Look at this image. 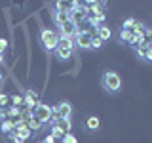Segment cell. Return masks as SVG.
<instances>
[{"mask_svg": "<svg viewBox=\"0 0 152 143\" xmlns=\"http://www.w3.org/2000/svg\"><path fill=\"white\" fill-rule=\"evenodd\" d=\"M59 44V32L51 29H42L40 31V46L46 52H55Z\"/></svg>", "mask_w": 152, "mask_h": 143, "instance_id": "cell-2", "label": "cell"}, {"mask_svg": "<svg viewBox=\"0 0 152 143\" xmlns=\"http://www.w3.org/2000/svg\"><path fill=\"white\" fill-rule=\"evenodd\" d=\"M27 126H28V130H31V132H36V130H40V128L44 126V124H42V122H38L34 116H31V118L27 120Z\"/></svg>", "mask_w": 152, "mask_h": 143, "instance_id": "cell-16", "label": "cell"}, {"mask_svg": "<svg viewBox=\"0 0 152 143\" xmlns=\"http://www.w3.org/2000/svg\"><path fill=\"white\" fill-rule=\"evenodd\" d=\"M59 36H63V38H74L76 36V25L70 19L59 27Z\"/></svg>", "mask_w": 152, "mask_h": 143, "instance_id": "cell-6", "label": "cell"}, {"mask_svg": "<svg viewBox=\"0 0 152 143\" xmlns=\"http://www.w3.org/2000/svg\"><path fill=\"white\" fill-rule=\"evenodd\" d=\"M91 36H93V31H82V32H76L74 36V48H78V50H91Z\"/></svg>", "mask_w": 152, "mask_h": 143, "instance_id": "cell-4", "label": "cell"}, {"mask_svg": "<svg viewBox=\"0 0 152 143\" xmlns=\"http://www.w3.org/2000/svg\"><path fill=\"white\" fill-rule=\"evenodd\" d=\"M57 48H72V50H74V38L59 36V44H57Z\"/></svg>", "mask_w": 152, "mask_h": 143, "instance_id": "cell-17", "label": "cell"}, {"mask_svg": "<svg viewBox=\"0 0 152 143\" xmlns=\"http://www.w3.org/2000/svg\"><path fill=\"white\" fill-rule=\"evenodd\" d=\"M57 107V113H59V118L63 120V118H70V114H72V105L69 101H61L55 105Z\"/></svg>", "mask_w": 152, "mask_h": 143, "instance_id": "cell-7", "label": "cell"}, {"mask_svg": "<svg viewBox=\"0 0 152 143\" xmlns=\"http://www.w3.org/2000/svg\"><path fill=\"white\" fill-rule=\"evenodd\" d=\"M118 38H120V42H124V44H129V40L133 38V32L131 31H126V29H120Z\"/></svg>", "mask_w": 152, "mask_h": 143, "instance_id": "cell-15", "label": "cell"}, {"mask_svg": "<svg viewBox=\"0 0 152 143\" xmlns=\"http://www.w3.org/2000/svg\"><path fill=\"white\" fill-rule=\"evenodd\" d=\"M0 82H2V73H0Z\"/></svg>", "mask_w": 152, "mask_h": 143, "instance_id": "cell-29", "label": "cell"}, {"mask_svg": "<svg viewBox=\"0 0 152 143\" xmlns=\"http://www.w3.org/2000/svg\"><path fill=\"white\" fill-rule=\"evenodd\" d=\"M61 143H78V139H76L74 133H65L63 139H61Z\"/></svg>", "mask_w": 152, "mask_h": 143, "instance_id": "cell-23", "label": "cell"}, {"mask_svg": "<svg viewBox=\"0 0 152 143\" xmlns=\"http://www.w3.org/2000/svg\"><path fill=\"white\" fill-rule=\"evenodd\" d=\"M101 86L107 94H118L122 90V76L116 71H104L101 76Z\"/></svg>", "mask_w": 152, "mask_h": 143, "instance_id": "cell-1", "label": "cell"}, {"mask_svg": "<svg viewBox=\"0 0 152 143\" xmlns=\"http://www.w3.org/2000/svg\"><path fill=\"white\" fill-rule=\"evenodd\" d=\"M32 116H34L38 122L48 124V122H50V118H51V105H48L44 101H38L36 107L32 109Z\"/></svg>", "mask_w": 152, "mask_h": 143, "instance_id": "cell-3", "label": "cell"}, {"mask_svg": "<svg viewBox=\"0 0 152 143\" xmlns=\"http://www.w3.org/2000/svg\"><path fill=\"white\" fill-rule=\"evenodd\" d=\"M86 15H88V10L84 8V4H82V2H80V6L76 8V10H72V12L69 13L70 21H72L76 27H78V25H82V23L86 21Z\"/></svg>", "mask_w": 152, "mask_h": 143, "instance_id": "cell-5", "label": "cell"}, {"mask_svg": "<svg viewBox=\"0 0 152 143\" xmlns=\"http://www.w3.org/2000/svg\"><path fill=\"white\" fill-rule=\"evenodd\" d=\"M135 21H137L135 17H127L126 21L122 23V29H126V31H131V29H133V25H135Z\"/></svg>", "mask_w": 152, "mask_h": 143, "instance_id": "cell-22", "label": "cell"}, {"mask_svg": "<svg viewBox=\"0 0 152 143\" xmlns=\"http://www.w3.org/2000/svg\"><path fill=\"white\" fill-rule=\"evenodd\" d=\"M2 61H4V54H0V63H2Z\"/></svg>", "mask_w": 152, "mask_h": 143, "instance_id": "cell-28", "label": "cell"}, {"mask_svg": "<svg viewBox=\"0 0 152 143\" xmlns=\"http://www.w3.org/2000/svg\"><path fill=\"white\" fill-rule=\"evenodd\" d=\"M103 44H104V42H103L101 38H99V36L93 32V36H91V50H101Z\"/></svg>", "mask_w": 152, "mask_h": 143, "instance_id": "cell-21", "label": "cell"}, {"mask_svg": "<svg viewBox=\"0 0 152 143\" xmlns=\"http://www.w3.org/2000/svg\"><path fill=\"white\" fill-rule=\"evenodd\" d=\"M145 25H142L141 21H135V25H133V29H131V32H133V36H142V32H145Z\"/></svg>", "mask_w": 152, "mask_h": 143, "instance_id": "cell-18", "label": "cell"}, {"mask_svg": "<svg viewBox=\"0 0 152 143\" xmlns=\"http://www.w3.org/2000/svg\"><path fill=\"white\" fill-rule=\"evenodd\" d=\"M36 103H38V99H36V94L32 92V90H27L25 94H23V107H27V109H34L36 107Z\"/></svg>", "mask_w": 152, "mask_h": 143, "instance_id": "cell-8", "label": "cell"}, {"mask_svg": "<svg viewBox=\"0 0 152 143\" xmlns=\"http://www.w3.org/2000/svg\"><path fill=\"white\" fill-rule=\"evenodd\" d=\"M59 126L63 128L66 133H70V118H63V120H59Z\"/></svg>", "mask_w": 152, "mask_h": 143, "instance_id": "cell-24", "label": "cell"}, {"mask_svg": "<svg viewBox=\"0 0 152 143\" xmlns=\"http://www.w3.org/2000/svg\"><path fill=\"white\" fill-rule=\"evenodd\" d=\"M0 130H2V133H13V130H15V124H13V120H10V118H6V120H2V124H0Z\"/></svg>", "mask_w": 152, "mask_h": 143, "instance_id": "cell-14", "label": "cell"}, {"mask_svg": "<svg viewBox=\"0 0 152 143\" xmlns=\"http://www.w3.org/2000/svg\"><path fill=\"white\" fill-rule=\"evenodd\" d=\"M0 113H2V109H0Z\"/></svg>", "mask_w": 152, "mask_h": 143, "instance_id": "cell-30", "label": "cell"}, {"mask_svg": "<svg viewBox=\"0 0 152 143\" xmlns=\"http://www.w3.org/2000/svg\"><path fill=\"white\" fill-rule=\"evenodd\" d=\"M6 48H8V40H6V38H0V54H4Z\"/></svg>", "mask_w": 152, "mask_h": 143, "instance_id": "cell-26", "label": "cell"}, {"mask_svg": "<svg viewBox=\"0 0 152 143\" xmlns=\"http://www.w3.org/2000/svg\"><path fill=\"white\" fill-rule=\"evenodd\" d=\"M142 44L145 46H152V29L146 27L145 32H142Z\"/></svg>", "mask_w": 152, "mask_h": 143, "instance_id": "cell-19", "label": "cell"}, {"mask_svg": "<svg viewBox=\"0 0 152 143\" xmlns=\"http://www.w3.org/2000/svg\"><path fill=\"white\" fill-rule=\"evenodd\" d=\"M99 126H101V120H99V116L91 114V116H88V118H86V128H88V130L95 132V130H99Z\"/></svg>", "mask_w": 152, "mask_h": 143, "instance_id": "cell-11", "label": "cell"}, {"mask_svg": "<svg viewBox=\"0 0 152 143\" xmlns=\"http://www.w3.org/2000/svg\"><path fill=\"white\" fill-rule=\"evenodd\" d=\"M8 105H10V95L0 94V109H6Z\"/></svg>", "mask_w": 152, "mask_h": 143, "instance_id": "cell-25", "label": "cell"}, {"mask_svg": "<svg viewBox=\"0 0 152 143\" xmlns=\"http://www.w3.org/2000/svg\"><path fill=\"white\" fill-rule=\"evenodd\" d=\"M42 143H55V139H53V137L50 136V133H46V137L42 139Z\"/></svg>", "mask_w": 152, "mask_h": 143, "instance_id": "cell-27", "label": "cell"}, {"mask_svg": "<svg viewBox=\"0 0 152 143\" xmlns=\"http://www.w3.org/2000/svg\"><path fill=\"white\" fill-rule=\"evenodd\" d=\"M72 48H57L55 50V55L59 57L61 61H66V59H70V57H72Z\"/></svg>", "mask_w": 152, "mask_h": 143, "instance_id": "cell-12", "label": "cell"}, {"mask_svg": "<svg viewBox=\"0 0 152 143\" xmlns=\"http://www.w3.org/2000/svg\"><path fill=\"white\" fill-rule=\"evenodd\" d=\"M93 32L97 35L99 38H101L103 42H107V40H110V36H112V31H110V27H107L103 23V25H99L97 29H93Z\"/></svg>", "mask_w": 152, "mask_h": 143, "instance_id": "cell-9", "label": "cell"}, {"mask_svg": "<svg viewBox=\"0 0 152 143\" xmlns=\"http://www.w3.org/2000/svg\"><path fill=\"white\" fill-rule=\"evenodd\" d=\"M69 13H66V12H55L53 13V21H55V25L57 27H61V25H63V23H66V21H69Z\"/></svg>", "mask_w": 152, "mask_h": 143, "instance_id": "cell-13", "label": "cell"}, {"mask_svg": "<svg viewBox=\"0 0 152 143\" xmlns=\"http://www.w3.org/2000/svg\"><path fill=\"white\" fill-rule=\"evenodd\" d=\"M65 133H66V132L59 126V122H57V124H51V126H50V136L53 137V139H63Z\"/></svg>", "mask_w": 152, "mask_h": 143, "instance_id": "cell-10", "label": "cell"}, {"mask_svg": "<svg viewBox=\"0 0 152 143\" xmlns=\"http://www.w3.org/2000/svg\"><path fill=\"white\" fill-rule=\"evenodd\" d=\"M10 105L12 107H23V95H10Z\"/></svg>", "mask_w": 152, "mask_h": 143, "instance_id": "cell-20", "label": "cell"}]
</instances>
